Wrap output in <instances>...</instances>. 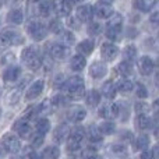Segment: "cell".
<instances>
[{
  "label": "cell",
  "instance_id": "cell-1",
  "mask_svg": "<svg viewBox=\"0 0 159 159\" xmlns=\"http://www.w3.org/2000/svg\"><path fill=\"white\" fill-rule=\"evenodd\" d=\"M61 88L63 91L69 95L70 99H80L82 95H84V80H82L80 75H74V77H70L69 80L61 84Z\"/></svg>",
  "mask_w": 159,
  "mask_h": 159
},
{
  "label": "cell",
  "instance_id": "cell-2",
  "mask_svg": "<svg viewBox=\"0 0 159 159\" xmlns=\"http://www.w3.org/2000/svg\"><path fill=\"white\" fill-rule=\"evenodd\" d=\"M21 59L28 69L38 70L42 66V57L39 55V50L35 46H27L21 53Z\"/></svg>",
  "mask_w": 159,
  "mask_h": 159
},
{
  "label": "cell",
  "instance_id": "cell-3",
  "mask_svg": "<svg viewBox=\"0 0 159 159\" xmlns=\"http://www.w3.org/2000/svg\"><path fill=\"white\" fill-rule=\"evenodd\" d=\"M22 36L20 32L14 30H6L0 32V48H8L13 45H20L22 43Z\"/></svg>",
  "mask_w": 159,
  "mask_h": 159
},
{
  "label": "cell",
  "instance_id": "cell-4",
  "mask_svg": "<svg viewBox=\"0 0 159 159\" xmlns=\"http://www.w3.org/2000/svg\"><path fill=\"white\" fill-rule=\"evenodd\" d=\"M28 34L31 35V38L34 41H42V39L46 38L48 35V28L43 22L41 21H31L28 24Z\"/></svg>",
  "mask_w": 159,
  "mask_h": 159
},
{
  "label": "cell",
  "instance_id": "cell-5",
  "mask_svg": "<svg viewBox=\"0 0 159 159\" xmlns=\"http://www.w3.org/2000/svg\"><path fill=\"white\" fill-rule=\"evenodd\" d=\"M82 131H84L82 129H75L69 135V138H67V148H69V151H78L81 148L82 138H84V133Z\"/></svg>",
  "mask_w": 159,
  "mask_h": 159
},
{
  "label": "cell",
  "instance_id": "cell-6",
  "mask_svg": "<svg viewBox=\"0 0 159 159\" xmlns=\"http://www.w3.org/2000/svg\"><path fill=\"white\" fill-rule=\"evenodd\" d=\"M2 145L7 152L16 154L20 149V140H18V137L14 134H6L4 137L2 138Z\"/></svg>",
  "mask_w": 159,
  "mask_h": 159
},
{
  "label": "cell",
  "instance_id": "cell-7",
  "mask_svg": "<svg viewBox=\"0 0 159 159\" xmlns=\"http://www.w3.org/2000/svg\"><path fill=\"white\" fill-rule=\"evenodd\" d=\"M49 52H50V56L55 60H63V59H66L69 56L70 49H69V46H66L63 43H53L50 46Z\"/></svg>",
  "mask_w": 159,
  "mask_h": 159
},
{
  "label": "cell",
  "instance_id": "cell-8",
  "mask_svg": "<svg viewBox=\"0 0 159 159\" xmlns=\"http://www.w3.org/2000/svg\"><path fill=\"white\" fill-rule=\"evenodd\" d=\"M101 55L106 61H112V60H115V59L117 57L119 48L116 46L115 43L106 42V43H103L102 45V48H101Z\"/></svg>",
  "mask_w": 159,
  "mask_h": 159
},
{
  "label": "cell",
  "instance_id": "cell-9",
  "mask_svg": "<svg viewBox=\"0 0 159 159\" xmlns=\"http://www.w3.org/2000/svg\"><path fill=\"white\" fill-rule=\"evenodd\" d=\"M93 16V7L88 4H82L75 10V18L80 22H89Z\"/></svg>",
  "mask_w": 159,
  "mask_h": 159
},
{
  "label": "cell",
  "instance_id": "cell-10",
  "mask_svg": "<svg viewBox=\"0 0 159 159\" xmlns=\"http://www.w3.org/2000/svg\"><path fill=\"white\" fill-rule=\"evenodd\" d=\"M73 6L70 4L69 0H56L53 3V10L59 17H69L71 13Z\"/></svg>",
  "mask_w": 159,
  "mask_h": 159
},
{
  "label": "cell",
  "instance_id": "cell-11",
  "mask_svg": "<svg viewBox=\"0 0 159 159\" xmlns=\"http://www.w3.org/2000/svg\"><path fill=\"white\" fill-rule=\"evenodd\" d=\"M119 115H120V106L117 103L103 105L99 109V116L105 119H115V117H119Z\"/></svg>",
  "mask_w": 159,
  "mask_h": 159
},
{
  "label": "cell",
  "instance_id": "cell-12",
  "mask_svg": "<svg viewBox=\"0 0 159 159\" xmlns=\"http://www.w3.org/2000/svg\"><path fill=\"white\" fill-rule=\"evenodd\" d=\"M155 69V63L149 56H143L138 60V70L143 75H151Z\"/></svg>",
  "mask_w": 159,
  "mask_h": 159
},
{
  "label": "cell",
  "instance_id": "cell-13",
  "mask_svg": "<svg viewBox=\"0 0 159 159\" xmlns=\"http://www.w3.org/2000/svg\"><path fill=\"white\" fill-rule=\"evenodd\" d=\"M43 87H45V82L42 81V80H36V81H34L32 84L30 85V88L27 89V92H25V99H28V101L35 99L36 96H39L42 93Z\"/></svg>",
  "mask_w": 159,
  "mask_h": 159
},
{
  "label": "cell",
  "instance_id": "cell-14",
  "mask_svg": "<svg viewBox=\"0 0 159 159\" xmlns=\"http://www.w3.org/2000/svg\"><path fill=\"white\" fill-rule=\"evenodd\" d=\"M85 116H87V110L81 106H73L67 112V117L71 123H80L85 119Z\"/></svg>",
  "mask_w": 159,
  "mask_h": 159
},
{
  "label": "cell",
  "instance_id": "cell-15",
  "mask_svg": "<svg viewBox=\"0 0 159 159\" xmlns=\"http://www.w3.org/2000/svg\"><path fill=\"white\" fill-rule=\"evenodd\" d=\"M14 130L17 131L18 137L24 138V140L30 138L31 137V131H32V129H31L30 123H28L27 120H18L16 124H14Z\"/></svg>",
  "mask_w": 159,
  "mask_h": 159
},
{
  "label": "cell",
  "instance_id": "cell-16",
  "mask_svg": "<svg viewBox=\"0 0 159 159\" xmlns=\"http://www.w3.org/2000/svg\"><path fill=\"white\" fill-rule=\"evenodd\" d=\"M107 73V67L105 63H102V61H95V63H92V66L89 67V75L92 78H102L103 75H106Z\"/></svg>",
  "mask_w": 159,
  "mask_h": 159
},
{
  "label": "cell",
  "instance_id": "cell-17",
  "mask_svg": "<svg viewBox=\"0 0 159 159\" xmlns=\"http://www.w3.org/2000/svg\"><path fill=\"white\" fill-rule=\"evenodd\" d=\"M20 74H21V69H20L18 66L11 64V66H8L7 69L4 70V73H3V80L7 82H14L16 80H18Z\"/></svg>",
  "mask_w": 159,
  "mask_h": 159
},
{
  "label": "cell",
  "instance_id": "cell-18",
  "mask_svg": "<svg viewBox=\"0 0 159 159\" xmlns=\"http://www.w3.org/2000/svg\"><path fill=\"white\" fill-rule=\"evenodd\" d=\"M121 25H123V17L119 13H113L109 17L106 22V30H115V31H120Z\"/></svg>",
  "mask_w": 159,
  "mask_h": 159
},
{
  "label": "cell",
  "instance_id": "cell-19",
  "mask_svg": "<svg viewBox=\"0 0 159 159\" xmlns=\"http://www.w3.org/2000/svg\"><path fill=\"white\" fill-rule=\"evenodd\" d=\"M93 14H95L98 18L103 20V18H109V17L113 14V10L110 6L103 4V3H99L98 6L93 7Z\"/></svg>",
  "mask_w": 159,
  "mask_h": 159
},
{
  "label": "cell",
  "instance_id": "cell-20",
  "mask_svg": "<svg viewBox=\"0 0 159 159\" xmlns=\"http://www.w3.org/2000/svg\"><path fill=\"white\" fill-rule=\"evenodd\" d=\"M93 48H95V43H93L92 39H84L77 45V52L78 55L87 56L93 52Z\"/></svg>",
  "mask_w": 159,
  "mask_h": 159
},
{
  "label": "cell",
  "instance_id": "cell-21",
  "mask_svg": "<svg viewBox=\"0 0 159 159\" xmlns=\"http://www.w3.org/2000/svg\"><path fill=\"white\" fill-rule=\"evenodd\" d=\"M7 21L10 24L14 25H20L22 21H24V13L18 8H14V10H10L7 14Z\"/></svg>",
  "mask_w": 159,
  "mask_h": 159
},
{
  "label": "cell",
  "instance_id": "cell-22",
  "mask_svg": "<svg viewBox=\"0 0 159 159\" xmlns=\"http://www.w3.org/2000/svg\"><path fill=\"white\" fill-rule=\"evenodd\" d=\"M109 154L116 158H126L127 157V148L123 144H112L109 147Z\"/></svg>",
  "mask_w": 159,
  "mask_h": 159
},
{
  "label": "cell",
  "instance_id": "cell-23",
  "mask_svg": "<svg viewBox=\"0 0 159 159\" xmlns=\"http://www.w3.org/2000/svg\"><path fill=\"white\" fill-rule=\"evenodd\" d=\"M85 66H87V60H85V57L82 55L73 56L71 60H70V67H71V70H74V71H81Z\"/></svg>",
  "mask_w": 159,
  "mask_h": 159
},
{
  "label": "cell",
  "instance_id": "cell-24",
  "mask_svg": "<svg viewBox=\"0 0 159 159\" xmlns=\"http://www.w3.org/2000/svg\"><path fill=\"white\" fill-rule=\"evenodd\" d=\"M116 87V91H120V92L126 93V92H130V91H133V88H134V84H133L131 81H130L129 78H121L117 81V84L115 85Z\"/></svg>",
  "mask_w": 159,
  "mask_h": 159
},
{
  "label": "cell",
  "instance_id": "cell-25",
  "mask_svg": "<svg viewBox=\"0 0 159 159\" xmlns=\"http://www.w3.org/2000/svg\"><path fill=\"white\" fill-rule=\"evenodd\" d=\"M102 93L105 98L107 99H113L116 96V87L113 84V81H106L102 85Z\"/></svg>",
  "mask_w": 159,
  "mask_h": 159
},
{
  "label": "cell",
  "instance_id": "cell-26",
  "mask_svg": "<svg viewBox=\"0 0 159 159\" xmlns=\"http://www.w3.org/2000/svg\"><path fill=\"white\" fill-rule=\"evenodd\" d=\"M85 101H87L88 106H98L101 102V93L95 89H91L85 96Z\"/></svg>",
  "mask_w": 159,
  "mask_h": 159
},
{
  "label": "cell",
  "instance_id": "cell-27",
  "mask_svg": "<svg viewBox=\"0 0 159 159\" xmlns=\"http://www.w3.org/2000/svg\"><path fill=\"white\" fill-rule=\"evenodd\" d=\"M36 134H41V135H45L48 131L50 130V121L48 119H39L36 121Z\"/></svg>",
  "mask_w": 159,
  "mask_h": 159
},
{
  "label": "cell",
  "instance_id": "cell-28",
  "mask_svg": "<svg viewBox=\"0 0 159 159\" xmlns=\"http://www.w3.org/2000/svg\"><path fill=\"white\" fill-rule=\"evenodd\" d=\"M22 89H24V88H22L21 85H18L17 88H14V89L7 95V103L8 105H16L17 102L20 101V98H21Z\"/></svg>",
  "mask_w": 159,
  "mask_h": 159
},
{
  "label": "cell",
  "instance_id": "cell-29",
  "mask_svg": "<svg viewBox=\"0 0 159 159\" xmlns=\"http://www.w3.org/2000/svg\"><path fill=\"white\" fill-rule=\"evenodd\" d=\"M155 3H157V0H135L134 6H135V8L147 13V11H149L152 7H154Z\"/></svg>",
  "mask_w": 159,
  "mask_h": 159
},
{
  "label": "cell",
  "instance_id": "cell-30",
  "mask_svg": "<svg viewBox=\"0 0 159 159\" xmlns=\"http://www.w3.org/2000/svg\"><path fill=\"white\" fill-rule=\"evenodd\" d=\"M98 130H99V133H101L102 135H110V134H113V133H115L116 126H115V123H113V121L107 120V121H103V123L98 127Z\"/></svg>",
  "mask_w": 159,
  "mask_h": 159
},
{
  "label": "cell",
  "instance_id": "cell-31",
  "mask_svg": "<svg viewBox=\"0 0 159 159\" xmlns=\"http://www.w3.org/2000/svg\"><path fill=\"white\" fill-rule=\"evenodd\" d=\"M42 0H30L27 6V11L30 17H36L39 16V4Z\"/></svg>",
  "mask_w": 159,
  "mask_h": 159
},
{
  "label": "cell",
  "instance_id": "cell-32",
  "mask_svg": "<svg viewBox=\"0 0 159 159\" xmlns=\"http://www.w3.org/2000/svg\"><path fill=\"white\" fill-rule=\"evenodd\" d=\"M60 43L66 45V46H70V45H73L75 42V36L74 34L71 32V31H61L60 32Z\"/></svg>",
  "mask_w": 159,
  "mask_h": 159
},
{
  "label": "cell",
  "instance_id": "cell-33",
  "mask_svg": "<svg viewBox=\"0 0 159 159\" xmlns=\"http://www.w3.org/2000/svg\"><path fill=\"white\" fill-rule=\"evenodd\" d=\"M42 157H43V159H59V157H60V149L55 145L48 147L43 151Z\"/></svg>",
  "mask_w": 159,
  "mask_h": 159
},
{
  "label": "cell",
  "instance_id": "cell-34",
  "mask_svg": "<svg viewBox=\"0 0 159 159\" xmlns=\"http://www.w3.org/2000/svg\"><path fill=\"white\" fill-rule=\"evenodd\" d=\"M69 134V127L66 126V124H61V126H57L55 130V133H53V137H55L56 141H63L64 137Z\"/></svg>",
  "mask_w": 159,
  "mask_h": 159
},
{
  "label": "cell",
  "instance_id": "cell-35",
  "mask_svg": "<svg viewBox=\"0 0 159 159\" xmlns=\"http://www.w3.org/2000/svg\"><path fill=\"white\" fill-rule=\"evenodd\" d=\"M52 10H53V3L43 2V0H42L41 4H39V16L48 18V17L52 14Z\"/></svg>",
  "mask_w": 159,
  "mask_h": 159
},
{
  "label": "cell",
  "instance_id": "cell-36",
  "mask_svg": "<svg viewBox=\"0 0 159 159\" xmlns=\"http://www.w3.org/2000/svg\"><path fill=\"white\" fill-rule=\"evenodd\" d=\"M137 126L140 130H147L151 127V119L148 115H138L137 117Z\"/></svg>",
  "mask_w": 159,
  "mask_h": 159
},
{
  "label": "cell",
  "instance_id": "cell-37",
  "mask_svg": "<svg viewBox=\"0 0 159 159\" xmlns=\"http://www.w3.org/2000/svg\"><path fill=\"white\" fill-rule=\"evenodd\" d=\"M149 145V137L148 135H140L134 141V149H145Z\"/></svg>",
  "mask_w": 159,
  "mask_h": 159
},
{
  "label": "cell",
  "instance_id": "cell-38",
  "mask_svg": "<svg viewBox=\"0 0 159 159\" xmlns=\"http://www.w3.org/2000/svg\"><path fill=\"white\" fill-rule=\"evenodd\" d=\"M135 57H137V49H135L134 45H129V46H126V49H124V59H126V61H134Z\"/></svg>",
  "mask_w": 159,
  "mask_h": 159
},
{
  "label": "cell",
  "instance_id": "cell-39",
  "mask_svg": "<svg viewBox=\"0 0 159 159\" xmlns=\"http://www.w3.org/2000/svg\"><path fill=\"white\" fill-rule=\"evenodd\" d=\"M117 70H119V73H120L121 75H124V77H127V75H131V73H133V66H131V63L130 61H121L120 64H119V67H117Z\"/></svg>",
  "mask_w": 159,
  "mask_h": 159
},
{
  "label": "cell",
  "instance_id": "cell-40",
  "mask_svg": "<svg viewBox=\"0 0 159 159\" xmlns=\"http://www.w3.org/2000/svg\"><path fill=\"white\" fill-rule=\"evenodd\" d=\"M88 137H89L91 143H101L102 141V134L99 133V130L96 127L91 126L89 127V131H88Z\"/></svg>",
  "mask_w": 159,
  "mask_h": 159
},
{
  "label": "cell",
  "instance_id": "cell-41",
  "mask_svg": "<svg viewBox=\"0 0 159 159\" xmlns=\"http://www.w3.org/2000/svg\"><path fill=\"white\" fill-rule=\"evenodd\" d=\"M135 95L138 96V98L144 99L148 96V91H147V88L144 87V84H141V82H137V85H135Z\"/></svg>",
  "mask_w": 159,
  "mask_h": 159
},
{
  "label": "cell",
  "instance_id": "cell-42",
  "mask_svg": "<svg viewBox=\"0 0 159 159\" xmlns=\"http://www.w3.org/2000/svg\"><path fill=\"white\" fill-rule=\"evenodd\" d=\"M14 60H16V55L14 53H4L2 57V60H0V63L3 64V66H8V64H14Z\"/></svg>",
  "mask_w": 159,
  "mask_h": 159
},
{
  "label": "cell",
  "instance_id": "cell-43",
  "mask_svg": "<svg viewBox=\"0 0 159 159\" xmlns=\"http://www.w3.org/2000/svg\"><path fill=\"white\" fill-rule=\"evenodd\" d=\"M49 30L52 31V32H55V34H60L61 31H63V24H61L59 20H53V21L50 22V25H49Z\"/></svg>",
  "mask_w": 159,
  "mask_h": 159
},
{
  "label": "cell",
  "instance_id": "cell-44",
  "mask_svg": "<svg viewBox=\"0 0 159 159\" xmlns=\"http://www.w3.org/2000/svg\"><path fill=\"white\" fill-rule=\"evenodd\" d=\"M135 110H137L138 115H147L149 107H148V105L144 103V102H137V103H135Z\"/></svg>",
  "mask_w": 159,
  "mask_h": 159
},
{
  "label": "cell",
  "instance_id": "cell-45",
  "mask_svg": "<svg viewBox=\"0 0 159 159\" xmlns=\"http://www.w3.org/2000/svg\"><path fill=\"white\" fill-rule=\"evenodd\" d=\"M81 159H98V154L93 149H85L81 155Z\"/></svg>",
  "mask_w": 159,
  "mask_h": 159
},
{
  "label": "cell",
  "instance_id": "cell-46",
  "mask_svg": "<svg viewBox=\"0 0 159 159\" xmlns=\"http://www.w3.org/2000/svg\"><path fill=\"white\" fill-rule=\"evenodd\" d=\"M101 32V25L98 24V22H92V24H89V27H88V34L89 35H96V34Z\"/></svg>",
  "mask_w": 159,
  "mask_h": 159
},
{
  "label": "cell",
  "instance_id": "cell-47",
  "mask_svg": "<svg viewBox=\"0 0 159 159\" xmlns=\"http://www.w3.org/2000/svg\"><path fill=\"white\" fill-rule=\"evenodd\" d=\"M119 34H120V31L106 30V36L110 39V41H116V39H119Z\"/></svg>",
  "mask_w": 159,
  "mask_h": 159
},
{
  "label": "cell",
  "instance_id": "cell-48",
  "mask_svg": "<svg viewBox=\"0 0 159 159\" xmlns=\"http://www.w3.org/2000/svg\"><path fill=\"white\" fill-rule=\"evenodd\" d=\"M42 143H43V135L36 134L35 137L32 138V145H34V147H41Z\"/></svg>",
  "mask_w": 159,
  "mask_h": 159
},
{
  "label": "cell",
  "instance_id": "cell-49",
  "mask_svg": "<svg viewBox=\"0 0 159 159\" xmlns=\"http://www.w3.org/2000/svg\"><path fill=\"white\" fill-rule=\"evenodd\" d=\"M50 103L56 105V106H57V105H63L64 103V98L61 95H56V96H53V99L50 101Z\"/></svg>",
  "mask_w": 159,
  "mask_h": 159
},
{
  "label": "cell",
  "instance_id": "cell-50",
  "mask_svg": "<svg viewBox=\"0 0 159 159\" xmlns=\"http://www.w3.org/2000/svg\"><path fill=\"white\" fill-rule=\"evenodd\" d=\"M141 159H155V154L151 151H144L141 154Z\"/></svg>",
  "mask_w": 159,
  "mask_h": 159
},
{
  "label": "cell",
  "instance_id": "cell-51",
  "mask_svg": "<svg viewBox=\"0 0 159 159\" xmlns=\"http://www.w3.org/2000/svg\"><path fill=\"white\" fill-rule=\"evenodd\" d=\"M78 24H80V21L77 18H73V17L69 18V25H71L73 28H78Z\"/></svg>",
  "mask_w": 159,
  "mask_h": 159
},
{
  "label": "cell",
  "instance_id": "cell-52",
  "mask_svg": "<svg viewBox=\"0 0 159 159\" xmlns=\"http://www.w3.org/2000/svg\"><path fill=\"white\" fill-rule=\"evenodd\" d=\"M158 20H159V13H158V11H155V13L151 16V22H154V24H157V22H158Z\"/></svg>",
  "mask_w": 159,
  "mask_h": 159
},
{
  "label": "cell",
  "instance_id": "cell-53",
  "mask_svg": "<svg viewBox=\"0 0 159 159\" xmlns=\"http://www.w3.org/2000/svg\"><path fill=\"white\" fill-rule=\"evenodd\" d=\"M28 159H41V155L36 154V152H31V154L28 155Z\"/></svg>",
  "mask_w": 159,
  "mask_h": 159
},
{
  "label": "cell",
  "instance_id": "cell-54",
  "mask_svg": "<svg viewBox=\"0 0 159 159\" xmlns=\"http://www.w3.org/2000/svg\"><path fill=\"white\" fill-rule=\"evenodd\" d=\"M22 0H6V3H7L8 6H16L18 4V3H21Z\"/></svg>",
  "mask_w": 159,
  "mask_h": 159
},
{
  "label": "cell",
  "instance_id": "cell-55",
  "mask_svg": "<svg viewBox=\"0 0 159 159\" xmlns=\"http://www.w3.org/2000/svg\"><path fill=\"white\" fill-rule=\"evenodd\" d=\"M101 3H103V4H110V3H113L115 0H99Z\"/></svg>",
  "mask_w": 159,
  "mask_h": 159
},
{
  "label": "cell",
  "instance_id": "cell-56",
  "mask_svg": "<svg viewBox=\"0 0 159 159\" xmlns=\"http://www.w3.org/2000/svg\"><path fill=\"white\" fill-rule=\"evenodd\" d=\"M75 2H85V0H75Z\"/></svg>",
  "mask_w": 159,
  "mask_h": 159
},
{
  "label": "cell",
  "instance_id": "cell-57",
  "mask_svg": "<svg viewBox=\"0 0 159 159\" xmlns=\"http://www.w3.org/2000/svg\"><path fill=\"white\" fill-rule=\"evenodd\" d=\"M0 116H2V107H0Z\"/></svg>",
  "mask_w": 159,
  "mask_h": 159
}]
</instances>
